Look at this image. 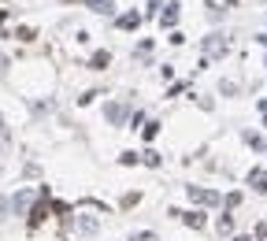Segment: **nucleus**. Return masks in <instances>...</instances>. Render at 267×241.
<instances>
[{
  "label": "nucleus",
  "instance_id": "nucleus-26",
  "mask_svg": "<svg viewBox=\"0 0 267 241\" xmlns=\"http://www.w3.org/2000/svg\"><path fill=\"white\" fill-rule=\"evenodd\" d=\"M263 152H267V149H263Z\"/></svg>",
  "mask_w": 267,
  "mask_h": 241
},
{
  "label": "nucleus",
  "instance_id": "nucleus-13",
  "mask_svg": "<svg viewBox=\"0 0 267 241\" xmlns=\"http://www.w3.org/2000/svg\"><path fill=\"white\" fill-rule=\"evenodd\" d=\"M15 37H19V41H34V37H37V34L30 30V26H19V34H15Z\"/></svg>",
  "mask_w": 267,
  "mask_h": 241
},
{
  "label": "nucleus",
  "instance_id": "nucleus-7",
  "mask_svg": "<svg viewBox=\"0 0 267 241\" xmlns=\"http://www.w3.org/2000/svg\"><path fill=\"white\" fill-rule=\"evenodd\" d=\"M108 63H111V52H97V56L89 60V67H93V71H104Z\"/></svg>",
  "mask_w": 267,
  "mask_h": 241
},
{
  "label": "nucleus",
  "instance_id": "nucleus-10",
  "mask_svg": "<svg viewBox=\"0 0 267 241\" xmlns=\"http://www.w3.org/2000/svg\"><path fill=\"white\" fill-rule=\"evenodd\" d=\"M85 4H89L93 12H100V15H108V12H111V4H108V0H85Z\"/></svg>",
  "mask_w": 267,
  "mask_h": 241
},
{
  "label": "nucleus",
  "instance_id": "nucleus-12",
  "mask_svg": "<svg viewBox=\"0 0 267 241\" xmlns=\"http://www.w3.org/2000/svg\"><path fill=\"white\" fill-rule=\"evenodd\" d=\"M141 134H145V141H152L160 134V123H145V130H141Z\"/></svg>",
  "mask_w": 267,
  "mask_h": 241
},
{
  "label": "nucleus",
  "instance_id": "nucleus-4",
  "mask_svg": "<svg viewBox=\"0 0 267 241\" xmlns=\"http://www.w3.org/2000/svg\"><path fill=\"white\" fill-rule=\"evenodd\" d=\"M245 182H249V186H252L256 193H267V171H263V167H252Z\"/></svg>",
  "mask_w": 267,
  "mask_h": 241
},
{
  "label": "nucleus",
  "instance_id": "nucleus-24",
  "mask_svg": "<svg viewBox=\"0 0 267 241\" xmlns=\"http://www.w3.org/2000/svg\"><path fill=\"white\" fill-rule=\"evenodd\" d=\"M260 41H263V45H267V34H263V37H260Z\"/></svg>",
  "mask_w": 267,
  "mask_h": 241
},
{
  "label": "nucleus",
  "instance_id": "nucleus-18",
  "mask_svg": "<svg viewBox=\"0 0 267 241\" xmlns=\"http://www.w3.org/2000/svg\"><path fill=\"white\" fill-rule=\"evenodd\" d=\"M130 241H156V234H152V230H145V234H134Z\"/></svg>",
  "mask_w": 267,
  "mask_h": 241
},
{
  "label": "nucleus",
  "instance_id": "nucleus-2",
  "mask_svg": "<svg viewBox=\"0 0 267 241\" xmlns=\"http://www.w3.org/2000/svg\"><path fill=\"white\" fill-rule=\"evenodd\" d=\"M189 200H197V204H204V208H215V204H219L223 197H219L215 189H200V186H189Z\"/></svg>",
  "mask_w": 267,
  "mask_h": 241
},
{
  "label": "nucleus",
  "instance_id": "nucleus-6",
  "mask_svg": "<svg viewBox=\"0 0 267 241\" xmlns=\"http://www.w3.org/2000/svg\"><path fill=\"white\" fill-rule=\"evenodd\" d=\"M138 23H141V15H138V12H126V15L119 19V30H134Z\"/></svg>",
  "mask_w": 267,
  "mask_h": 241
},
{
  "label": "nucleus",
  "instance_id": "nucleus-19",
  "mask_svg": "<svg viewBox=\"0 0 267 241\" xmlns=\"http://www.w3.org/2000/svg\"><path fill=\"white\" fill-rule=\"evenodd\" d=\"M0 149H8V130H4V119H0Z\"/></svg>",
  "mask_w": 267,
  "mask_h": 241
},
{
  "label": "nucleus",
  "instance_id": "nucleus-11",
  "mask_svg": "<svg viewBox=\"0 0 267 241\" xmlns=\"http://www.w3.org/2000/svg\"><path fill=\"white\" fill-rule=\"evenodd\" d=\"M141 160H145L149 167H160V152H156V149H149V152H145V156H141Z\"/></svg>",
  "mask_w": 267,
  "mask_h": 241
},
{
  "label": "nucleus",
  "instance_id": "nucleus-1",
  "mask_svg": "<svg viewBox=\"0 0 267 241\" xmlns=\"http://www.w3.org/2000/svg\"><path fill=\"white\" fill-rule=\"evenodd\" d=\"M49 211H52V200H49V189H41V200H37V204L30 208V215H26V226L30 230H37L45 223V219H49Z\"/></svg>",
  "mask_w": 267,
  "mask_h": 241
},
{
  "label": "nucleus",
  "instance_id": "nucleus-22",
  "mask_svg": "<svg viewBox=\"0 0 267 241\" xmlns=\"http://www.w3.org/2000/svg\"><path fill=\"white\" fill-rule=\"evenodd\" d=\"M260 115H263V123H267V100H263V104H260Z\"/></svg>",
  "mask_w": 267,
  "mask_h": 241
},
{
  "label": "nucleus",
  "instance_id": "nucleus-25",
  "mask_svg": "<svg viewBox=\"0 0 267 241\" xmlns=\"http://www.w3.org/2000/svg\"><path fill=\"white\" fill-rule=\"evenodd\" d=\"M256 241H267V237H256Z\"/></svg>",
  "mask_w": 267,
  "mask_h": 241
},
{
  "label": "nucleus",
  "instance_id": "nucleus-8",
  "mask_svg": "<svg viewBox=\"0 0 267 241\" xmlns=\"http://www.w3.org/2000/svg\"><path fill=\"white\" fill-rule=\"evenodd\" d=\"M178 23V4H167L164 8V26H175Z\"/></svg>",
  "mask_w": 267,
  "mask_h": 241
},
{
  "label": "nucleus",
  "instance_id": "nucleus-23",
  "mask_svg": "<svg viewBox=\"0 0 267 241\" xmlns=\"http://www.w3.org/2000/svg\"><path fill=\"white\" fill-rule=\"evenodd\" d=\"M4 19H8V12H4V8H0V26H4Z\"/></svg>",
  "mask_w": 267,
  "mask_h": 241
},
{
  "label": "nucleus",
  "instance_id": "nucleus-16",
  "mask_svg": "<svg viewBox=\"0 0 267 241\" xmlns=\"http://www.w3.org/2000/svg\"><path fill=\"white\" fill-rule=\"evenodd\" d=\"M219 230H223V234H230V230H234V219L223 215V219H219Z\"/></svg>",
  "mask_w": 267,
  "mask_h": 241
},
{
  "label": "nucleus",
  "instance_id": "nucleus-17",
  "mask_svg": "<svg viewBox=\"0 0 267 241\" xmlns=\"http://www.w3.org/2000/svg\"><path fill=\"white\" fill-rule=\"evenodd\" d=\"M122 163H126V167H134V163H138V152H122V156H119Z\"/></svg>",
  "mask_w": 267,
  "mask_h": 241
},
{
  "label": "nucleus",
  "instance_id": "nucleus-15",
  "mask_svg": "<svg viewBox=\"0 0 267 241\" xmlns=\"http://www.w3.org/2000/svg\"><path fill=\"white\" fill-rule=\"evenodd\" d=\"M141 200V193H126V197H122V208H134Z\"/></svg>",
  "mask_w": 267,
  "mask_h": 241
},
{
  "label": "nucleus",
  "instance_id": "nucleus-5",
  "mask_svg": "<svg viewBox=\"0 0 267 241\" xmlns=\"http://www.w3.org/2000/svg\"><path fill=\"white\" fill-rule=\"evenodd\" d=\"M182 223H186V226H193V230H204L208 219H204V211H182Z\"/></svg>",
  "mask_w": 267,
  "mask_h": 241
},
{
  "label": "nucleus",
  "instance_id": "nucleus-20",
  "mask_svg": "<svg viewBox=\"0 0 267 241\" xmlns=\"http://www.w3.org/2000/svg\"><path fill=\"white\" fill-rule=\"evenodd\" d=\"M8 208H12V204H8V200H4V197H0V219H4V215H8Z\"/></svg>",
  "mask_w": 267,
  "mask_h": 241
},
{
  "label": "nucleus",
  "instance_id": "nucleus-3",
  "mask_svg": "<svg viewBox=\"0 0 267 241\" xmlns=\"http://www.w3.org/2000/svg\"><path fill=\"white\" fill-rule=\"evenodd\" d=\"M226 48H230V41H226V34H212L204 41V56H223Z\"/></svg>",
  "mask_w": 267,
  "mask_h": 241
},
{
  "label": "nucleus",
  "instance_id": "nucleus-9",
  "mask_svg": "<svg viewBox=\"0 0 267 241\" xmlns=\"http://www.w3.org/2000/svg\"><path fill=\"white\" fill-rule=\"evenodd\" d=\"M108 119H111V123H122V119H126V108H119V104H108Z\"/></svg>",
  "mask_w": 267,
  "mask_h": 241
},
{
  "label": "nucleus",
  "instance_id": "nucleus-21",
  "mask_svg": "<svg viewBox=\"0 0 267 241\" xmlns=\"http://www.w3.org/2000/svg\"><path fill=\"white\" fill-rule=\"evenodd\" d=\"M256 237H267V223H260V226H256Z\"/></svg>",
  "mask_w": 267,
  "mask_h": 241
},
{
  "label": "nucleus",
  "instance_id": "nucleus-14",
  "mask_svg": "<svg viewBox=\"0 0 267 241\" xmlns=\"http://www.w3.org/2000/svg\"><path fill=\"white\" fill-rule=\"evenodd\" d=\"M223 204H226V211H230V208H237V204H241V193H230V197H226Z\"/></svg>",
  "mask_w": 267,
  "mask_h": 241
}]
</instances>
